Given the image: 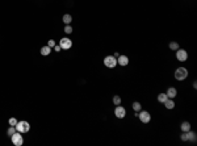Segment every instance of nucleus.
Here are the masks:
<instances>
[{"label": "nucleus", "instance_id": "19", "mask_svg": "<svg viewBox=\"0 0 197 146\" xmlns=\"http://www.w3.org/2000/svg\"><path fill=\"white\" fill-rule=\"evenodd\" d=\"M16 132H17V130H16V126H12V125H11V126L8 128V130H7V134H8V137H11V135H12V134H15Z\"/></svg>", "mask_w": 197, "mask_h": 146}, {"label": "nucleus", "instance_id": "6", "mask_svg": "<svg viewBox=\"0 0 197 146\" xmlns=\"http://www.w3.org/2000/svg\"><path fill=\"white\" fill-rule=\"evenodd\" d=\"M59 46H60V49H63V50H68V49L72 48V41H71L70 38H67V37L60 38Z\"/></svg>", "mask_w": 197, "mask_h": 146}, {"label": "nucleus", "instance_id": "16", "mask_svg": "<svg viewBox=\"0 0 197 146\" xmlns=\"http://www.w3.org/2000/svg\"><path fill=\"white\" fill-rule=\"evenodd\" d=\"M131 108H133V111L137 112V113H138L139 111H142V105H141V103H138V101H134L133 105H131Z\"/></svg>", "mask_w": 197, "mask_h": 146}, {"label": "nucleus", "instance_id": "12", "mask_svg": "<svg viewBox=\"0 0 197 146\" xmlns=\"http://www.w3.org/2000/svg\"><path fill=\"white\" fill-rule=\"evenodd\" d=\"M163 104H164V107L167 109H173L175 108V101H173V99H167Z\"/></svg>", "mask_w": 197, "mask_h": 146}, {"label": "nucleus", "instance_id": "25", "mask_svg": "<svg viewBox=\"0 0 197 146\" xmlns=\"http://www.w3.org/2000/svg\"><path fill=\"white\" fill-rule=\"evenodd\" d=\"M54 50H55V51H60L62 49H60V46H59V45H55V46H54Z\"/></svg>", "mask_w": 197, "mask_h": 146}, {"label": "nucleus", "instance_id": "14", "mask_svg": "<svg viewBox=\"0 0 197 146\" xmlns=\"http://www.w3.org/2000/svg\"><path fill=\"white\" fill-rule=\"evenodd\" d=\"M50 53H51V48H49L47 45L46 46H42V48H41V54L43 57H47Z\"/></svg>", "mask_w": 197, "mask_h": 146}, {"label": "nucleus", "instance_id": "4", "mask_svg": "<svg viewBox=\"0 0 197 146\" xmlns=\"http://www.w3.org/2000/svg\"><path fill=\"white\" fill-rule=\"evenodd\" d=\"M11 140H12V143H13L15 146H22V143H24L22 133L16 132L15 134H12V135H11Z\"/></svg>", "mask_w": 197, "mask_h": 146}, {"label": "nucleus", "instance_id": "13", "mask_svg": "<svg viewBox=\"0 0 197 146\" xmlns=\"http://www.w3.org/2000/svg\"><path fill=\"white\" fill-rule=\"evenodd\" d=\"M186 137H188V141H191V142H196L197 141V134L194 132H192V130L186 132Z\"/></svg>", "mask_w": 197, "mask_h": 146}, {"label": "nucleus", "instance_id": "7", "mask_svg": "<svg viewBox=\"0 0 197 146\" xmlns=\"http://www.w3.org/2000/svg\"><path fill=\"white\" fill-rule=\"evenodd\" d=\"M176 59L180 62H185L186 59H188V53H186V50L179 48L177 50H176Z\"/></svg>", "mask_w": 197, "mask_h": 146}, {"label": "nucleus", "instance_id": "20", "mask_svg": "<svg viewBox=\"0 0 197 146\" xmlns=\"http://www.w3.org/2000/svg\"><path fill=\"white\" fill-rule=\"evenodd\" d=\"M112 101H113V104H114V105H118V104H121V98L118 95H116V96H113Z\"/></svg>", "mask_w": 197, "mask_h": 146}, {"label": "nucleus", "instance_id": "22", "mask_svg": "<svg viewBox=\"0 0 197 146\" xmlns=\"http://www.w3.org/2000/svg\"><path fill=\"white\" fill-rule=\"evenodd\" d=\"M8 122H9V125H12V126H16V124H17V119H16V117H11Z\"/></svg>", "mask_w": 197, "mask_h": 146}, {"label": "nucleus", "instance_id": "1", "mask_svg": "<svg viewBox=\"0 0 197 146\" xmlns=\"http://www.w3.org/2000/svg\"><path fill=\"white\" fill-rule=\"evenodd\" d=\"M175 79L179 80V82H181V80L186 79L188 78V70L185 69V67H177V69L175 70Z\"/></svg>", "mask_w": 197, "mask_h": 146}, {"label": "nucleus", "instance_id": "18", "mask_svg": "<svg viewBox=\"0 0 197 146\" xmlns=\"http://www.w3.org/2000/svg\"><path fill=\"white\" fill-rule=\"evenodd\" d=\"M167 95H165V93H159V95H158V101H159V103H164L165 100H167Z\"/></svg>", "mask_w": 197, "mask_h": 146}, {"label": "nucleus", "instance_id": "8", "mask_svg": "<svg viewBox=\"0 0 197 146\" xmlns=\"http://www.w3.org/2000/svg\"><path fill=\"white\" fill-rule=\"evenodd\" d=\"M114 116L117 117V119H123V117L126 116V109L123 108L122 105L118 104V105L114 108Z\"/></svg>", "mask_w": 197, "mask_h": 146}, {"label": "nucleus", "instance_id": "23", "mask_svg": "<svg viewBox=\"0 0 197 146\" xmlns=\"http://www.w3.org/2000/svg\"><path fill=\"white\" fill-rule=\"evenodd\" d=\"M180 140H181V141H188V137H186V132H183V133H181Z\"/></svg>", "mask_w": 197, "mask_h": 146}, {"label": "nucleus", "instance_id": "9", "mask_svg": "<svg viewBox=\"0 0 197 146\" xmlns=\"http://www.w3.org/2000/svg\"><path fill=\"white\" fill-rule=\"evenodd\" d=\"M117 65H120V66H122V67H125V66H128L129 65V58L126 55H118L117 57Z\"/></svg>", "mask_w": 197, "mask_h": 146}, {"label": "nucleus", "instance_id": "17", "mask_svg": "<svg viewBox=\"0 0 197 146\" xmlns=\"http://www.w3.org/2000/svg\"><path fill=\"white\" fill-rule=\"evenodd\" d=\"M168 48L171 49V50L176 51L179 49V42H175V41H172V42H170V45H168Z\"/></svg>", "mask_w": 197, "mask_h": 146}, {"label": "nucleus", "instance_id": "5", "mask_svg": "<svg viewBox=\"0 0 197 146\" xmlns=\"http://www.w3.org/2000/svg\"><path fill=\"white\" fill-rule=\"evenodd\" d=\"M137 116H138L139 121L143 122V124H149V122L151 121V114H150V112H147V111H139Z\"/></svg>", "mask_w": 197, "mask_h": 146}, {"label": "nucleus", "instance_id": "21", "mask_svg": "<svg viewBox=\"0 0 197 146\" xmlns=\"http://www.w3.org/2000/svg\"><path fill=\"white\" fill-rule=\"evenodd\" d=\"M64 32L67 33V34H71V33H72V27H71L70 24L66 25V27H64Z\"/></svg>", "mask_w": 197, "mask_h": 146}, {"label": "nucleus", "instance_id": "24", "mask_svg": "<svg viewBox=\"0 0 197 146\" xmlns=\"http://www.w3.org/2000/svg\"><path fill=\"white\" fill-rule=\"evenodd\" d=\"M47 46L53 49V48H54V46H55V41H54V40H50L49 42H47Z\"/></svg>", "mask_w": 197, "mask_h": 146}, {"label": "nucleus", "instance_id": "2", "mask_svg": "<svg viewBox=\"0 0 197 146\" xmlns=\"http://www.w3.org/2000/svg\"><path fill=\"white\" fill-rule=\"evenodd\" d=\"M16 130L20 133H28L29 130H30V124H29L28 121H24V120H21V121H17V124H16Z\"/></svg>", "mask_w": 197, "mask_h": 146}, {"label": "nucleus", "instance_id": "10", "mask_svg": "<svg viewBox=\"0 0 197 146\" xmlns=\"http://www.w3.org/2000/svg\"><path fill=\"white\" fill-rule=\"evenodd\" d=\"M165 95H167L168 99H173V98H176V95H177V90H176L175 87H170L167 90V92H165Z\"/></svg>", "mask_w": 197, "mask_h": 146}, {"label": "nucleus", "instance_id": "15", "mask_svg": "<svg viewBox=\"0 0 197 146\" xmlns=\"http://www.w3.org/2000/svg\"><path fill=\"white\" fill-rule=\"evenodd\" d=\"M62 21L64 22L66 25H68V24H71V21H72V16L71 15H63V17H62Z\"/></svg>", "mask_w": 197, "mask_h": 146}, {"label": "nucleus", "instance_id": "11", "mask_svg": "<svg viewBox=\"0 0 197 146\" xmlns=\"http://www.w3.org/2000/svg\"><path fill=\"white\" fill-rule=\"evenodd\" d=\"M180 129H181V132H189V130H191V122L183 121L180 125Z\"/></svg>", "mask_w": 197, "mask_h": 146}, {"label": "nucleus", "instance_id": "3", "mask_svg": "<svg viewBox=\"0 0 197 146\" xmlns=\"http://www.w3.org/2000/svg\"><path fill=\"white\" fill-rule=\"evenodd\" d=\"M104 65L108 69H114L117 66V58L114 55H107L104 58Z\"/></svg>", "mask_w": 197, "mask_h": 146}]
</instances>
